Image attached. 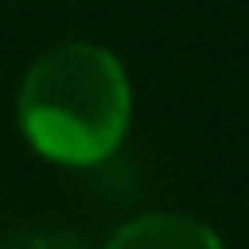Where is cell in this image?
Masks as SVG:
<instances>
[{
	"instance_id": "6da1fadb",
	"label": "cell",
	"mask_w": 249,
	"mask_h": 249,
	"mask_svg": "<svg viewBox=\"0 0 249 249\" xmlns=\"http://www.w3.org/2000/svg\"><path fill=\"white\" fill-rule=\"evenodd\" d=\"M128 78L93 43L47 51L19 86V124L47 160L89 167L117 152L128 128Z\"/></svg>"
},
{
	"instance_id": "7a4b0ae2",
	"label": "cell",
	"mask_w": 249,
	"mask_h": 249,
	"mask_svg": "<svg viewBox=\"0 0 249 249\" xmlns=\"http://www.w3.org/2000/svg\"><path fill=\"white\" fill-rule=\"evenodd\" d=\"M105 249H222V237L187 214H144L121 226Z\"/></svg>"
},
{
	"instance_id": "3957f363",
	"label": "cell",
	"mask_w": 249,
	"mask_h": 249,
	"mask_svg": "<svg viewBox=\"0 0 249 249\" xmlns=\"http://www.w3.org/2000/svg\"><path fill=\"white\" fill-rule=\"evenodd\" d=\"M19 249H78L70 237H31V241H23Z\"/></svg>"
}]
</instances>
